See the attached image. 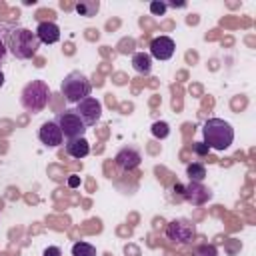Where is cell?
Returning a JSON list of instances; mask_svg holds the SVG:
<instances>
[{
  "instance_id": "6da1fadb",
  "label": "cell",
  "mask_w": 256,
  "mask_h": 256,
  "mask_svg": "<svg viewBox=\"0 0 256 256\" xmlns=\"http://www.w3.org/2000/svg\"><path fill=\"white\" fill-rule=\"evenodd\" d=\"M6 46L10 48V52L16 58L28 60V58L36 56V52L40 48V40L36 38V32L28 30V28H12L6 36Z\"/></svg>"
},
{
  "instance_id": "7a4b0ae2",
  "label": "cell",
  "mask_w": 256,
  "mask_h": 256,
  "mask_svg": "<svg viewBox=\"0 0 256 256\" xmlns=\"http://www.w3.org/2000/svg\"><path fill=\"white\" fill-rule=\"evenodd\" d=\"M202 132H204V144H208V148L214 150H226L234 140V128L222 118L206 120Z\"/></svg>"
},
{
  "instance_id": "3957f363",
  "label": "cell",
  "mask_w": 256,
  "mask_h": 256,
  "mask_svg": "<svg viewBox=\"0 0 256 256\" xmlns=\"http://www.w3.org/2000/svg\"><path fill=\"white\" fill-rule=\"evenodd\" d=\"M48 98H50V90H48V84L42 82V80H32L24 86L22 90V106L28 110V112H40L46 108L48 104Z\"/></svg>"
},
{
  "instance_id": "277c9868",
  "label": "cell",
  "mask_w": 256,
  "mask_h": 256,
  "mask_svg": "<svg viewBox=\"0 0 256 256\" xmlns=\"http://www.w3.org/2000/svg\"><path fill=\"white\" fill-rule=\"evenodd\" d=\"M90 80L82 74V72H78V70H74V72H70V74H66L64 76V80H62V86H60V92H62V96L68 100V102H80V100H84V98H88V94H90Z\"/></svg>"
},
{
  "instance_id": "5b68a950",
  "label": "cell",
  "mask_w": 256,
  "mask_h": 256,
  "mask_svg": "<svg viewBox=\"0 0 256 256\" xmlns=\"http://www.w3.org/2000/svg\"><path fill=\"white\" fill-rule=\"evenodd\" d=\"M58 124V128L62 130V136H66L68 140L74 138H84L86 132V124L80 120V116L74 110H64L58 114V118L54 120Z\"/></svg>"
},
{
  "instance_id": "8992f818",
  "label": "cell",
  "mask_w": 256,
  "mask_h": 256,
  "mask_svg": "<svg viewBox=\"0 0 256 256\" xmlns=\"http://www.w3.org/2000/svg\"><path fill=\"white\" fill-rule=\"evenodd\" d=\"M74 112L80 116V120L86 126H94L100 120V116H102V104H100V100L88 96V98H84V100H80L76 104V110Z\"/></svg>"
},
{
  "instance_id": "52a82bcc",
  "label": "cell",
  "mask_w": 256,
  "mask_h": 256,
  "mask_svg": "<svg viewBox=\"0 0 256 256\" xmlns=\"http://www.w3.org/2000/svg\"><path fill=\"white\" fill-rule=\"evenodd\" d=\"M196 234V228L190 220H184V218H178V220H172L166 228V236L174 242H180V244H186L194 238Z\"/></svg>"
},
{
  "instance_id": "ba28073f",
  "label": "cell",
  "mask_w": 256,
  "mask_h": 256,
  "mask_svg": "<svg viewBox=\"0 0 256 256\" xmlns=\"http://www.w3.org/2000/svg\"><path fill=\"white\" fill-rule=\"evenodd\" d=\"M174 40L168 38V36H158L150 42V58H156V60H168L174 56Z\"/></svg>"
},
{
  "instance_id": "9c48e42d",
  "label": "cell",
  "mask_w": 256,
  "mask_h": 256,
  "mask_svg": "<svg viewBox=\"0 0 256 256\" xmlns=\"http://www.w3.org/2000/svg\"><path fill=\"white\" fill-rule=\"evenodd\" d=\"M38 138H40L42 144L54 148V146H60V144H62V138H64V136H62V130L58 128V124H56L54 120H50V122H44V124L40 126Z\"/></svg>"
},
{
  "instance_id": "30bf717a",
  "label": "cell",
  "mask_w": 256,
  "mask_h": 256,
  "mask_svg": "<svg viewBox=\"0 0 256 256\" xmlns=\"http://www.w3.org/2000/svg\"><path fill=\"white\" fill-rule=\"evenodd\" d=\"M116 166L118 168H122V170H134L138 164H140V160H142V156H140V152L136 150V148H122L118 154H116Z\"/></svg>"
},
{
  "instance_id": "8fae6325",
  "label": "cell",
  "mask_w": 256,
  "mask_h": 256,
  "mask_svg": "<svg viewBox=\"0 0 256 256\" xmlns=\"http://www.w3.org/2000/svg\"><path fill=\"white\" fill-rule=\"evenodd\" d=\"M36 38L40 44H54L60 40V28L54 22H40L36 28Z\"/></svg>"
},
{
  "instance_id": "7c38bea8",
  "label": "cell",
  "mask_w": 256,
  "mask_h": 256,
  "mask_svg": "<svg viewBox=\"0 0 256 256\" xmlns=\"http://www.w3.org/2000/svg\"><path fill=\"white\" fill-rule=\"evenodd\" d=\"M182 196L192 202V204H204L208 198H210V192L200 184V182H190L188 186H184V192Z\"/></svg>"
},
{
  "instance_id": "4fadbf2b",
  "label": "cell",
  "mask_w": 256,
  "mask_h": 256,
  "mask_svg": "<svg viewBox=\"0 0 256 256\" xmlns=\"http://www.w3.org/2000/svg\"><path fill=\"white\" fill-rule=\"evenodd\" d=\"M66 152L72 156V158H84V156H88V152H90V144H88V140L86 138H74V140H68L66 142Z\"/></svg>"
},
{
  "instance_id": "5bb4252c",
  "label": "cell",
  "mask_w": 256,
  "mask_h": 256,
  "mask_svg": "<svg viewBox=\"0 0 256 256\" xmlns=\"http://www.w3.org/2000/svg\"><path fill=\"white\" fill-rule=\"evenodd\" d=\"M132 68L136 72H140V74H150V70H152V58H150V54L136 52L132 56Z\"/></svg>"
},
{
  "instance_id": "9a60e30c",
  "label": "cell",
  "mask_w": 256,
  "mask_h": 256,
  "mask_svg": "<svg viewBox=\"0 0 256 256\" xmlns=\"http://www.w3.org/2000/svg\"><path fill=\"white\" fill-rule=\"evenodd\" d=\"M98 8H100V2H98V0H82V2H78V4L74 6V10H76L80 16H86V18L96 16Z\"/></svg>"
},
{
  "instance_id": "2e32d148",
  "label": "cell",
  "mask_w": 256,
  "mask_h": 256,
  "mask_svg": "<svg viewBox=\"0 0 256 256\" xmlns=\"http://www.w3.org/2000/svg\"><path fill=\"white\" fill-rule=\"evenodd\" d=\"M186 174H188L190 182H202L204 176H206V168H204L200 162H192V164H188Z\"/></svg>"
},
{
  "instance_id": "e0dca14e",
  "label": "cell",
  "mask_w": 256,
  "mask_h": 256,
  "mask_svg": "<svg viewBox=\"0 0 256 256\" xmlns=\"http://www.w3.org/2000/svg\"><path fill=\"white\" fill-rule=\"evenodd\" d=\"M72 256H96V248L88 242H76L72 246Z\"/></svg>"
},
{
  "instance_id": "ac0fdd59",
  "label": "cell",
  "mask_w": 256,
  "mask_h": 256,
  "mask_svg": "<svg viewBox=\"0 0 256 256\" xmlns=\"http://www.w3.org/2000/svg\"><path fill=\"white\" fill-rule=\"evenodd\" d=\"M150 130H152V136H154V138H160V140H162V138H166V136L170 134V126H168L166 122H160V120H158V122H154Z\"/></svg>"
},
{
  "instance_id": "d6986e66",
  "label": "cell",
  "mask_w": 256,
  "mask_h": 256,
  "mask_svg": "<svg viewBox=\"0 0 256 256\" xmlns=\"http://www.w3.org/2000/svg\"><path fill=\"white\" fill-rule=\"evenodd\" d=\"M194 256H218V252L212 244H202L194 250Z\"/></svg>"
},
{
  "instance_id": "ffe728a7",
  "label": "cell",
  "mask_w": 256,
  "mask_h": 256,
  "mask_svg": "<svg viewBox=\"0 0 256 256\" xmlns=\"http://www.w3.org/2000/svg\"><path fill=\"white\" fill-rule=\"evenodd\" d=\"M166 8H168L166 2H158V0H156V2H150V12H152L154 16H162V14L166 12Z\"/></svg>"
},
{
  "instance_id": "44dd1931",
  "label": "cell",
  "mask_w": 256,
  "mask_h": 256,
  "mask_svg": "<svg viewBox=\"0 0 256 256\" xmlns=\"http://www.w3.org/2000/svg\"><path fill=\"white\" fill-rule=\"evenodd\" d=\"M208 150H210V148H208V144H204V142H196V144H194V152L200 154V156L208 154Z\"/></svg>"
},
{
  "instance_id": "7402d4cb",
  "label": "cell",
  "mask_w": 256,
  "mask_h": 256,
  "mask_svg": "<svg viewBox=\"0 0 256 256\" xmlns=\"http://www.w3.org/2000/svg\"><path fill=\"white\" fill-rule=\"evenodd\" d=\"M44 256H62V252H60L58 246H48V248L44 250Z\"/></svg>"
},
{
  "instance_id": "603a6c76",
  "label": "cell",
  "mask_w": 256,
  "mask_h": 256,
  "mask_svg": "<svg viewBox=\"0 0 256 256\" xmlns=\"http://www.w3.org/2000/svg\"><path fill=\"white\" fill-rule=\"evenodd\" d=\"M68 186H70V188L80 186V176H70V178H68Z\"/></svg>"
},
{
  "instance_id": "cb8c5ba5",
  "label": "cell",
  "mask_w": 256,
  "mask_h": 256,
  "mask_svg": "<svg viewBox=\"0 0 256 256\" xmlns=\"http://www.w3.org/2000/svg\"><path fill=\"white\" fill-rule=\"evenodd\" d=\"M4 56H6V42L0 40V62L4 60Z\"/></svg>"
},
{
  "instance_id": "d4e9b609",
  "label": "cell",
  "mask_w": 256,
  "mask_h": 256,
  "mask_svg": "<svg viewBox=\"0 0 256 256\" xmlns=\"http://www.w3.org/2000/svg\"><path fill=\"white\" fill-rule=\"evenodd\" d=\"M166 6H172V8H184L186 2H170V4H166Z\"/></svg>"
},
{
  "instance_id": "484cf974",
  "label": "cell",
  "mask_w": 256,
  "mask_h": 256,
  "mask_svg": "<svg viewBox=\"0 0 256 256\" xmlns=\"http://www.w3.org/2000/svg\"><path fill=\"white\" fill-rule=\"evenodd\" d=\"M2 86H4V72L0 70V88H2Z\"/></svg>"
}]
</instances>
